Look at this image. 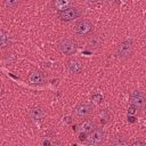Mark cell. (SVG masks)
Here are the masks:
<instances>
[{
	"label": "cell",
	"mask_w": 146,
	"mask_h": 146,
	"mask_svg": "<svg viewBox=\"0 0 146 146\" xmlns=\"http://www.w3.org/2000/svg\"><path fill=\"white\" fill-rule=\"evenodd\" d=\"M92 112H94V106L90 103H80L79 105L75 106L73 114L76 119L82 120V119L90 116L92 114Z\"/></svg>",
	"instance_id": "5"
},
{
	"label": "cell",
	"mask_w": 146,
	"mask_h": 146,
	"mask_svg": "<svg viewBox=\"0 0 146 146\" xmlns=\"http://www.w3.org/2000/svg\"><path fill=\"white\" fill-rule=\"evenodd\" d=\"M130 103L139 112L144 111L145 105H146V99H145L144 94L141 91H139V90H133L130 94Z\"/></svg>",
	"instance_id": "6"
},
{
	"label": "cell",
	"mask_w": 146,
	"mask_h": 146,
	"mask_svg": "<svg viewBox=\"0 0 146 146\" xmlns=\"http://www.w3.org/2000/svg\"><path fill=\"white\" fill-rule=\"evenodd\" d=\"M66 67H67V70H68L70 73H72V74H79L83 70V64L78 58H70L66 62Z\"/></svg>",
	"instance_id": "8"
},
{
	"label": "cell",
	"mask_w": 146,
	"mask_h": 146,
	"mask_svg": "<svg viewBox=\"0 0 146 146\" xmlns=\"http://www.w3.org/2000/svg\"><path fill=\"white\" fill-rule=\"evenodd\" d=\"M3 5H5L7 8L13 9V8H15V7H17V6L19 5V1H5Z\"/></svg>",
	"instance_id": "16"
},
{
	"label": "cell",
	"mask_w": 146,
	"mask_h": 146,
	"mask_svg": "<svg viewBox=\"0 0 146 146\" xmlns=\"http://www.w3.org/2000/svg\"><path fill=\"white\" fill-rule=\"evenodd\" d=\"M92 99H94L95 102H97V103H100V102L103 100V96H102V95H94V96H92Z\"/></svg>",
	"instance_id": "17"
},
{
	"label": "cell",
	"mask_w": 146,
	"mask_h": 146,
	"mask_svg": "<svg viewBox=\"0 0 146 146\" xmlns=\"http://www.w3.org/2000/svg\"><path fill=\"white\" fill-rule=\"evenodd\" d=\"M9 44H10L9 35L5 31L0 30V48H7V47H9Z\"/></svg>",
	"instance_id": "14"
},
{
	"label": "cell",
	"mask_w": 146,
	"mask_h": 146,
	"mask_svg": "<svg viewBox=\"0 0 146 146\" xmlns=\"http://www.w3.org/2000/svg\"><path fill=\"white\" fill-rule=\"evenodd\" d=\"M105 133L102 128H95L92 131L89 132L88 137L86 138L88 146H100L104 143Z\"/></svg>",
	"instance_id": "3"
},
{
	"label": "cell",
	"mask_w": 146,
	"mask_h": 146,
	"mask_svg": "<svg viewBox=\"0 0 146 146\" xmlns=\"http://www.w3.org/2000/svg\"><path fill=\"white\" fill-rule=\"evenodd\" d=\"M71 6H72V3H71L70 1L58 0V1H54V2H52V7H54L55 9H57L58 13L62 11V10H64V9L67 8V7H71Z\"/></svg>",
	"instance_id": "15"
},
{
	"label": "cell",
	"mask_w": 146,
	"mask_h": 146,
	"mask_svg": "<svg viewBox=\"0 0 146 146\" xmlns=\"http://www.w3.org/2000/svg\"><path fill=\"white\" fill-rule=\"evenodd\" d=\"M133 49H135V44H133L131 39L123 40L122 42H120L116 46V48H115V56L117 58H120V59H128L133 54Z\"/></svg>",
	"instance_id": "1"
},
{
	"label": "cell",
	"mask_w": 146,
	"mask_h": 146,
	"mask_svg": "<svg viewBox=\"0 0 146 146\" xmlns=\"http://www.w3.org/2000/svg\"><path fill=\"white\" fill-rule=\"evenodd\" d=\"M29 81L33 84H43L46 82V76L41 72H32L29 76Z\"/></svg>",
	"instance_id": "10"
},
{
	"label": "cell",
	"mask_w": 146,
	"mask_h": 146,
	"mask_svg": "<svg viewBox=\"0 0 146 146\" xmlns=\"http://www.w3.org/2000/svg\"><path fill=\"white\" fill-rule=\"evenodd\" d=\"M58 48L64 55H73L76 51V43L72 39L65 38L60 40V42L58 43Z\"/></svg>",
	"instance_id": "7"
},
{
	"label": "cell",
	"mask_w": 146,
	"mask_h": 146,
	"mask_svg": "<svg viewBox=\"0 0 146 146\" xmlns=\"http://www.w3.org/2000/svg\"><path fill=\"white\" fill-rule=\"evenodd\" d=\"M111 144L112 146H129V139L125 136H115Z\"/></svg>",
	"instance_id": "12"
},
{
	"label": "cell",
	"mask_w": 146,
	"mask_h": 146,
	"mask_svg": "<svg viewBox=\"0 0 146 146\" xmlns=\"http://www.w3.org/2000/svg\"><path fill=\"white\" fill-rule=\"evenodd\" d=\"M92 23L89 19L82 18L79 19L78 22H75V24L73 25V31L78 34V35H89L92 32Z\"/></svg>",
	"instance_id": "4"
},
{
	"label": "cell",
	"mask_w": 146,
	"mask_h": 146,
	"mask_svg": "<svg viewBox=\"0 0 146 146\" xmlns=\"http://www.w3.org/2000/svg\"><path fill=\"white\" fill-rule=\"evenodd\" d=\"M103 43V39L99 34H92V35H89L88 38V41H87V47L91 50H95V49H98Z\"/></svg>",
	"instance_id": "9"
},
{
	"label": "cell",
	"mask_w": 146,
	"mask_h": 146,
	"mask_svg": "<svg viewBox=\"0 0 146 146\" xmlns=\"http://www.w3.org/2000/svg\"><path fill=\"white\" fill-rule=\"evenodd\" d=\"M81 15H82V9L81 8L75 7V6H71V7L65 8L64 10L59 11L58 13V18L60 21H64V22H70V21H73V19L80 17Z\"/></svg>",
	"instance_id": "2"
},
{
	"label": "cell",
	"mask_w": 146,
	"mask_h": 146,
	"mask_svg": "<svg viewBox=\"0 0 146 146\" xmlns=\"http://www.w3.org/2000/svg\"><path fill=\"white\" fill-rule=\"evenodd\" d=\"M130 146H145V144H144L141 140H136V141H133Z\"/></svg>",
	"instance_id": "18"
},
{
	"label": "cell",
	"mask_w": 146,
	"mask_h": 146,
	"mask_svg": "<svg viewBox=\"0 0 146 146\" xmlns=\"http://www.w3.org/2000/svg\"><path fill=\"white\" fill-rule=\"evenodd\" d=\"M44 115H46L44 111L42 108H40V107H33L30 111V116L33 120H41V119L44 117Z\"/></svg>",
	"instance_id": "13"
},
{
	"label": "cell",
	"mask_w": 146,
	"mask_h": 146,
	"mask_svg": "<svg viewBox=\"0 0 146 146\" xmlns=\"http://www.w3.org/2000/svg\"><path fill=\"white\" fill-rule=\"evenodd\" d=\"M95 128H96V121L92 120V119L84 120V121L81 123V125H80V129H81V132H82V133H89V132L92 131Z\"/></svg>",
	"instance_id": "11"
}]
</instances>
